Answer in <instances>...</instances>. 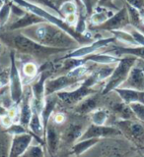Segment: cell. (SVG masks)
I'll list each match as a JSON object with an SVG mask.
<instances>
[{"instance_id": "7bdbcfd3", "label": "cell", "mask_w": 144, "mask_h": 157, "mask_svg": "<svg viewBox=\"0 0 144 157\" xmlns=\"http://www.w3.org/2000/svg\"><path fill=\"white\" fill-rule=\"evenodd\" d=\"M51 1L56 5V6L59 9V7L61 6V5L64 3V2H66V1H68V0H51Z\"/></svg>"}, {"instance_id": "c3c4849f", "label": "cell", "mask_w": 144, "mask_h": 157, "mask_svg": "<svg viewBox=\"0 0 144 157\" xmlns=\"http://www.w3.org/2000/svg\"><path fill=\"white\" fill-rule=\"evenodd\" d=\"M3 52V45H2V43L0 42V54H2Z\"/></svg>"}, {"instance_id": "f546056e", "label": "cell", "mask_w": 144, "mask_h": 157, "mask_svg": "<svg viewBox=\"0 0 144 157\" xmlns=\"http://www.w3.org/2000/svg\"><path fill=\"white\" fill-rule=\"evenodd\" d=\"M123 29H125V31H127L128 33L131 34V36L136 41V43L138 44V45L144 46V33L141 31H139L138 29H136L133 26H131L130 24L127 25V26Z\"/></svg>"}, {"instance_id": "7c38bea8", "label": "cell", "mask_w": 144, "mask_h": 157, "mask_svg": "<svg viewBox=\"0 0 144 157\" xmlns=\"http://www.w3.org/2000/svg\"><path fill=\"white\" fill-rule=\"evenodd\" d=\"M121 135V132L117 127L92 124L84 131V132L78 140L93 139V137L101 140V139H106V137H115Z\"/></svg>"}, {"instance_id": "8d00e7d4", "label": "cell", "mask_w": 144, "mask_h": 157, "mask_svg": "<svg viewBox=\"0 0 144 157\" xmlns=\"http://www.w3.org/2000/svg\"><path fill=\"white\" fill-rule=\"evenodd\" d=\"M74 29H75L76 33H81V34H84L86 33L87 25H86L85 18H84V16H83V13H79L78 20L75 24V26H74Z\"/></svg>"}, {"instance_id": "2e32d148", "label": "cell", "mask_w": 144, "mask_h": 157, "mask_svg": "<svg viewBox=\"0 0 144 157\" xmlns=\"http://www.w3.org/2000/svg\"><path fill=\"white\" fill-rule=\"evenodd\" d=\"M113 91L120 96V98L123 102L128 105L133 102L144 103V91L133 90V88L121 87V86L116 88Z\"/></svg>"}, {"instance_id": "ac0fdd59", "label": "cell", "mask_w": 144, "mask_h": 157, "mask_svg": "<svg viewBox=\"0 0 144 157\" xmlns=\"http://www.w3.org/2000/svg\"><path fill=\"white\" fill-rule=\"evenodd\" d=\"M44 142L47 144V148L48 151L49 155H56V151L58 149L59 145V136L57 132L51 123H48V125L46 129V135H44Z\"/></svg>"}, {"instance_id": "ab89813d", "label": "cell", "mask_w": 144, "mask_h": 157, "mask_svg": "<svg viewBox=\"0 0 144 157\" xmlns=\"http://www.w3.org/2000/svg\"><path fill=\"white\" fill-rule=\"evenodd\" d=\"M64 21H65L69 26H75V24L78 20V16L76 13H72V14H68L66 16H64Z\"/></svg>"}, {"instance_id": "e0dca14e", "label": "cell", "mask_w": 144, "mask_h": 157, "mask_svg": "<svg viewBox=\"0 0 144 157\" xmlns=\"http://www.w3.org/2000/svg\"><path fill=\"white\" fill-rule=\"evenodd\" d=\"M100 102V96L97 93H94L84 98L83 100L74 106V111L80 115H86L90 114L95 109L98 108V104Z\"/></svg>"}, {"instance_id": "7dc6e473", "label": "cell", "mask_w": 144, "mask_h": 157, "mask_svg": "<svg viewBox=\"0 0 144 157\" xmlns=\"http://www.w3.org/2000/svg\"><path fill=\"white\" fill-rule=\"evenodd\" d=\"M3 74H4L3 68H2V66H1V65H0V78H1V77H3Z\"/></svg>"}, {"instance_id": "52a82bcc", "label": "cell", "mask_w": 144, "mask_h": 157, "mask_svg": "<svg viewBox=\"0 0 144 157\" xmlns=\"http://www.w3.org/2000/svg\"><path fill=\"white\" fill-rule=\"evenodd\" d=\"M94 93H97V91L94 90L93 86H88L81 82V83L76 86L75 90H61L56 92V95L58 99H60L65 104L75 106L84 98H86L91 94H94Z\"/></svg>"}, {"instance_id": "8fae6325", "label": "cell", "mask_w": 144, "mask_h": 157, "mask_svg": "<svg viewBox=\"0 0 144 157\" xmlns=\"http://www.w3.org/2000/svg\"><path fill=\"white\" fill-rule=\"evenodd\" d=\"M51 71L49 70H43L38 80L32 83L31 91H32V102L34 105L36 106L37 109L41 112L42 108L43 106L44 99H46V90H44V85H46V81L48 78H51Z\"/></svg>"}, {"instance_id": "9a60e30c", "label": "cell", "mask_w": 144, "mask_h": 157, "mask_svg": "<svg viewBox=\"0 0 144 157\" xmlns=\"http://www.w3.org/2000/svg\"><path fill=\"white\" fill-rule=\"evenodd\" d=\"M46 22L43 18H41L38 15L34 14L30 11H27L22 17L17 18L16 21H14L11 25L9 26V31L13 32V31H22V29L29 28L34 25L39 24V23H43Z\"/></svg>"}, {"instance_id": "7402d4cb", "label": "cell", "mask_w": 144, "mask_h": 157, "mask_svg": "<svg viewBox=\"0 0 144 157\" xmlns=\"http://www.w3.org/2000/svg\"><path fill=\"white\" fill-rule=\"evenodd\" d=\"M56 97L52 96V95L46 96L43 106L42 108L41 112H39L44 132H46V129L49 123V120H51V118L52 113H53L54 109H56Z\"/></svg>"}, {"instance_id": "4dcf8cb0", "label": "cell", "mask_w": 144, "mask_h": 157, "mask_svg": "<svg viewBox=\"0 0 144 157\" xmlns=\"http://www.w3.org/2000/svg\"><path fill=\"white\" fill-rule=\"evenodd\" d=\"M78 6L75 3L74 0H68V1L64 2L60 7H59V12H60L61 16L64 18V16H66L68 14L72 13H77Z\"/></svg>"}, {"instance_id": "d590c367", "label": "cell", "mask_w": 144, "mask_h": 157, "mask_svg": "<svg viewBox=\"0 0 144 157\" xmlns=\"http://www.w3.org/2000/svg\"><path fill=\"white\" fill-rule=\"evenodd\" d=\"M130 107L132 110L136 119L144 123V103L133 102V103H130Z\"/></svg>"}, {"instance_id": "f6af8a7d", "label": "cell", "mask_w": 144, "mask_h": 157, "mask_svg": "<svg viewBox=\"0 0 144 157\" xmlns=\"http://www.w3.org/2000/svg\"><path fill=\"white\" fill-rule=\"evenodd\" d=\"M75 1V3L77 4V6L79 8V10H80V13H83L84 11H85V9H84V6H83V4L81 2V0H74Z\"/></svg>"}, {"instance_id": "484cf974", "label": "cell", "mask_w": 144, "mask_h": 157, "mask_svg": "<svg viewBox=\"0 0 144 157\" xmlns=\"http://www.w3.org/2000/svg\"><path fill=\"white\" fill-rule=\"evenodd\" d=\"M92 124L95 125H106L109 118V111L104 108H97L90 113Z\"/></svg>"}, {"instance_id": "5b68a950", "label": "cell", "mask_w": 144, "mask_h": 157, "mask_svg": "<svg viewBox=\"0 0 144 157\" xmlns=\"http://www.w3.org/2000/svg\"><path fill=\"white\" fill-rule=\"evenodd\" d=\"M9 82H10V98L15 105H18L21 102L24 96L23 82L21 75H20L18 66L16 64L15 52L10 53V70H9Z\"/></svg>"}, {"instance_id": "603a6c76", "label": "cell", "mask_w": 144, "mask_h": 157, "mask_svg": "<svg viewBox=\"0 0 144 157\" xmlns=\"http://www.w3.org/2000/svg\"><path fill=\"white\" fill-rule=\"evenodd\" d=\"M113 12L109 8H107L106 6L96 5L89 17H90V22L92 25H94V26H99V25L106 22L109 18L113 16Z\"/></svg>"}, {"instance_id": "60d3db41", "label": "cell", "mask_w": 144, "mask_h": 157, "mask_svg": "<svg viewBox=\"0 0 144 157\" xmlns=\"http://www.w3.org/2000/svg\"><path fill=\"white\" fill-rule=\"evenodd\" d=\"M12 123H14V120L12 119L11 117H10L8 114L7 115H5L3 117H1V124L4 126V127H9L10 125L12 124Z\"/></svg>"}, {"instance_id": "b9f144b4", "label": "cell", "mask_w": 144, "mask_h": 157, "mask_svg": "<svg viewBox=\"0 0 144 157\" xmlns=\"http://www.w3.org/2000/svg\"><path fill=\"white\" fill-rule=\"evenodd\" d=\"M65 121V116L62 113H56V115L53 116V122L56 124H62V123Z\"/></svg>"}, {"instance_id": "681fc988", "label": "cell", "mask_w": 144, "mask_h": 157, "mask_svg": "<svg viewBox=\"0 0 144 157\" xmlns=\"http://www.w3.org/2000/svg\"><path fill=\"white\" fill-rule=\"evenodd\" d=\"M1 4H2V2H0V6H1Z\"/></svg>"}, {"instance_id": "83f0119b", "label": "cell", "mask_w": 144, "mask_h": 157, "mask_svg": "<svg viewBox=\"0 0 144 157\" xmlns=\"http://www.w3.org/2000/svg\"><path fill=\"white\" fill-rule=\"evenodd\" d=\"M112 34L116 37V39H118L122 42H125L126 44H130L131 46H136L138 44L136 43V41L133 39V37L131 36V34L128 33L125 29H117V31H112L111 32Z\"/></svg>"}, {"instance_id": "d4e9b609", "label": "cell", "mask_w": 144, "mask_h": 157, "mask_svg": "<svg viewBox=\"0 0 144 157\" xmlns=\"http://www.w3.org/2000/svg\"><path fill=\"white\" fill-rule=\"evenodd\" d=\"M112 111L120 119H135V116L130 109V105L125 103L122 100L121 102H116L112 106Z\"/></svg>"}, {"instance_id": "4316f807", "label": "cell", "mask_w": 144, "mask_h": 157, "mask_svg": "<svg viewBox=\"0 0 144 157\" xmlns=\"http://www.w3.org/2000/svg\"><path fill=\"white\" fill-rule=\"evenodd\" d=\"M12 4L13 0H6V1L2 2L1 6H0V28L4 27L9 21Z\"/></svg>"}, {"instance_id": "f35d334b", "label": "cell", "mask_w": 144, "mask_h": 157, "mask_svg": "<svg viewBox=\"0 0 144 157\" xmlns=\"http://www.w3.org/2000/svg\"><path fill=\"white\" fill-rule=\"evenodd\" d=\"M125 3L136 8L140 14L144 12V0H125Z\"/></svg>"}, {"instance_id": "e575fe53", "label": "cell", "mask_w": 144, "mask_h": 157, "mask_svg": "<svg viewBox=\"0 0 144 157\" xmlns=\"http://www.w3.org/2000/svg\"><path fill=\"white\" fill-rule=\"evenodd\" d=\"M6 132L13 136L25 134V132H29L27 131V128L23 126L21 123H12L9 127H7Z\"/></svg>"}, {"instance_id": "8992f818", "label": "cell", "mask_w": 144, "mask_h": 157, "mask_svg": "<svg viewBox=\"0 0 144 157\" xmlns=\"http://www.w3.org/2000/svg\"><path fill=\"white\" fill-rule=\"evenodd\" d=\"M82 80L73 77L69 73L66 75H62L56 78H48L46 81V85H44V90H46V96L53 95L56 92L65 90L66 88L71 86H77L81 83Z\"/></svg>"}, {"instance_id": "ee69618b", "label": "cell", "mask_w": 144, "mask_h": 157, "mask_svg": "<svg viewBox=\"0 0 144 157\" xmlns=\"http://www.w3.org/2000/svg\"><path fill=\"white\" fill-rule=\"evenodd\" d=\"M7 114H8V110L4 106L0 105V118L5 116V115H7Z\"/></svg>"}, {"instance_id": "bcb514c9", "label": "cell", "mask_w": 144, "mask_h": 157, "mask_svg": "<svg viewBox=\"0 0 144 157\" xmlns=\"http://www.w3.org/2000/svg\"><path fill=\"white\" fill-rule=\"evenodd\" d=\"M112 1V0H98V3L97 5H101V6H106V4L108 2Z\"/></svg>"}, {"instance_id": "f1b7e54d", "label": "cell", "mask_w": 144, "mask_h": 157, "mask_svg": "<svg viewBox=\"0 0 144 157\" xmlns=\"http://www.w3.org/2000/svg\"><path fill=\"white\" fill-rule=\"evenodd\" d=\"M113 69H115V67L113 66V64H110V65H103L100 69H98L97 71H94L93 73L95 74L98 82H102L112 75Z\"/></svg>"}, {"instance_id": "f907efd6", "label": "cell", "mask_w": 144, "mask_h": 157, "mask_svg": "<svg viewBox=\"0 0 144 157\" xmlns=\"http://www.w3.org/2000/svg\"><path fill=\"white\" fill-rule=\"evenodd\" d=\"M143 148H144V147H143Z\"/></svg>"}, {"instance_id": "ffe728a7", "label": "cell", "mask_w": 144, "mask_h": 157, "mask_svg": "<svg viewBox=\"0 0 144 157\" xmlns=\"http://www.w3.org/2000/svg\"><path fill=\"white\" fill-rule=\"evenodd\" d=\"M32 93H25V96L22 98V104L20 106V116H19V123H21L23 126L28 128L30 120L33 114L32 110Z\"/></svg>"}, {"instance_id": "9c48e42d", "label": "cell", "mask_w": 144, "mask_h": 157, "mask_svg": "<svg viewBox=\"0 0 144 157\" xmlns=\"http://www.w3.org/2000/svg\"><path fill=\"white\" fill-rule=\"evenodd\" d=\"M130 24V16H128L127 8L126 6H123L117 13H113V16L109 18L106 22L99 25V26H94L93 29H97V31L112 32L125 29Z\"/></svg>"}, {"instance_id": "d6a6232c", "label": "cell", "mask_w": 144, "mask_h": 157, "mask_svg": "<svg viewBox=\"0 0 144 157\" xmlns=\"http://www.w3.org/2000/svg\"><path fill=\"white\" fill-rule=\"evenodd\" d=\"M28 1L32 2V3H35V4H37V5H39V6H42V7L46 8V9L51 10V12L56 13L59 17L63 18V17L61 16L60 12H59V9L51 1V0H28Z\"/></svg>"}, {"instance_id": "4fadbf2b", "label": "cell", "mask_w": 144, "mask_h": 157, "mask_svg": "<svg viewBox=\"0 0 144 157\" xmlns=\"http://www.w3.org/2000/svg\"><path fill=\"white\" fill-rule=\"evenodd\" d=\"M34 140V135L32 132H25V134L13 136L11 145L8 152L9 157H20L23 156L25 151L32 144Z\"/></svg>"}, {"instance_id": "277c9868", "label": "cell", "mask_w": 144, "mask_h": 157, "mask_svg": "<svg viewBox=\"0 0 144 157\" xmlns=\"http://www.w3.org/2000/svg\"><path fill=\"white\" fill-rule=\"evenodd\" d=\"M116 127L125 136L137 146L144 147V123L137 122L135 119H118Z\"/></svg>"}, {"instance_id": "7a4b0ae2", "label": "cell", "mask_w": 144, "mask_h": 157, "mask_svg": "<svg viewBox=\"0 0 144 157\" xmlns=\"http://www.w3.org/2000/svg\"><path fill=\"white\" fill-rule=\"evenodd\" d=\"M2 38L8 40V43L16 49L17 51L36 57H47V56L54 55V54L68 51L66 49H62V48H56V47L42 45V44L38 43L37 41H35L33 39L29 38L28 36H24L22 33L11 34V36H9L6 38L5 37Z\"/></svg>"}, {"instance_id": "3957f363", "label": "cell", "mask_w": 144, "mask_h": 157, "mask_svg": "<svg viewBox=\"0 0 144 157\" xmlns=\"http://www.w3.org/2000/svg\"><path fill=\"white\" fill-rule=\"evenodd\" d=\"M137 58L134 56L127 55L125 57L120 58V61L117 63L112 75L108 78V82H106L102 90V95H107L111 91H113L116 88L120 87L130 74L131 68L135 65Z\"/></svg>"}, {"instance_id": "5bb4252c", "label": "cell", "mask_w": 144, "mask_h": 157, "mask_svg": "<svg viewBox=\"0 0 144 157\" xmlns=\"http://www.w3.org/2000/svg\"><path fill=\"white\" fill-rule=\"evenodd\" d=\"M121 87L133 88V90L144 91V70L139 67L133 66L128 74L126 80Z\"/></svg>"}, {"instance_id": "d6986e66", "label": "cell", "mask_w": 144, "mask_h": 157, "mask_svg": "<svg viewBox=\"0 0 144 157\" xmlns=\"http://www.w3.org/2000/svg\"><path fill=\"white\" fill-rule=\"evenodd\" d=\"M85 127L82 123H71L62 132V140L66 144L76 142L85 131Z\"/></svg>"}, {"instance_id": "6da1fadb", "label": "cell", "mask_w": 144, "mask_h": 157, "mask_svg": "<svg viewBox=\"0 0 144 157\" xmlns=\"http://www.w3.org/2000/svg\"><path fill=\"white\" fill-rule=\"evenodd\" d=\"M24 36L44 46L72 50L80 46L70 34L48 22L39 23L21 31Z\"/></svg>"}, {"instance_id": "836d02e7", "label": "cell", "mask_w": 144, "mask_h": 157, "mask_svg": "<svg viewBox=\"0 0 144 157\" xmlns=\"http://www.w3.org/2000/svg\"><path fill=\"white\" fill-rule=\"evenodd\" d=\"M43 145L41 144H37V145H30L28 147V149L25 151V153L23 156L25 157H42L43 156Z\"/></svg>"}, {"instance_id": "ba28073f", "label": "cell", "mask_w": 144, "mask_h": 157, "mask_svg": "<svg viewBox=\"0 0 144 157\" xmlns=\"http://www.w3.org/2000/svg\"><path fill=\"white\" fill-rule=\"evenodd\" d=\"M116 40L117 39L113 36L112 37L99 38V39H97V40L93 41L89 44H85V45H81V46L75 48L70 53H67L65 56L57 59L56 61L62 60V59H65V58H83V57H86L92 53H95L97 50H99V49L108 46L109 44L115 42Z\"/></svg>"}, {"instance_id": "1f68e13d", "label": "cell", "mask_w": 144, "mask_h": 157, "mask_svg": "<svg viewBox=\"0 0 144 157\" xmlns=\"http://www.w3.org/2000/svg\"><path fill=\"white\" fill-rule=\"evenodd\" d=\"M39 69L37 67V65L33 62H28L26 63L22 68V72L23 75L28 78L29 80H33V78L37 76Z\"/></svg>"}, {"instance_id": "30bf717a", "label": "cell", "mask_w": 144, "mask_h": 157, "mask_svg": "<svg viewBox=\"0 0 144 157\" xmlns=\"http://www.w3.org/2000/svg\"><path fill=\"white\" fill-rule=\"evenodd\" d=\"M98 146L99 152H95V155L98 156H125L127 153L125 151L127 150L128 146H125L121 140H112V137H106L100 140V141L96 144Z\"/></svg>"}, {"instance_id": "44dd1931", "label": "cell", "mask_w": 144, "mask_h": 157, "mask_svg": "<svg viewBox=\"0 0 144 157\" xmlns=\"http://www.w3.org/2000/svg\"><path fill=\"white\" fill-rule=\"evenodd\" d=\"M106 53L112 54V55H115L117 57L130 55L144 60V46L142 45H136L130 47H116L106 51Z\"/></svg>"}, {"instance_id": "74e56055", "label": "cell", "mask_w": 144, "mask_h": 157, "mask_svg": "<svg viewBox=\"0 0 144 157\" xmlns=\"http://www.w3.org/2000/svg\"><path fill=\"white\" fill-rule=\"evenodd\" d=\"M81 2L85 9V13L87 16H90L94 7H95L96 4V0H81Z\"/></svg>"}, {"instance_id": "cb8c5ba5", "label": "cell", "mask_w": 144, "mask_h": 157, "mask_svg": "<svg viewBox=\"0 0 144 157\" xmlns=\"http://www.w3.org/2000/svg\"><path fill=\"white\" fill-rule=\"evenodd\" d=\"M99 141H100V139H96V137L77 140L76 144L72 146V154L76 156L82 155L89 149L93 148Z\"/></svg>"}]
</instances>
